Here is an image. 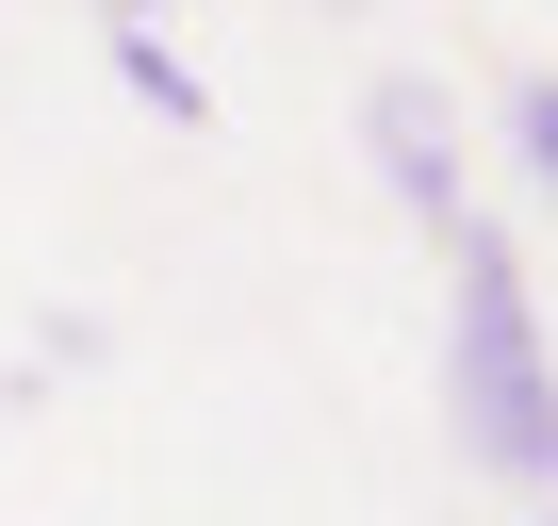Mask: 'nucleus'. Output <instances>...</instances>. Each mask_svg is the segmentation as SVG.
Instances as JSON below:
<instances>
[{
    "label": "nucleus",
    "instance_id": "2",
    "mask_svg": "<svg viewBox=\"0 0 558 526\" xmlns=\"http://www.w3.org/2000/svg\"><path fill=\"white\" fill-rule=\"evenodd\" d=\"M362 132H378V165H395V198L460 230V116H444L427 83H378V99H362Z\"/></svg>",
    "mask_w": 558,
    "mask_h": 526
},
{
    "label": "nucleus",
    "instance_id": "4",
    "mask_svg": "<svg viewBox=\"0 0 558 526\" xmlns=\"http://www.w3.org/2000/svg\"><path fill=\"white\" fill-rule=\"evenodd\" d=\"M509 148L542 165V198H558V83H509Z\"/></svg>",
    "mask_w": 558,
    "mask_h": 526
},
{
    "label": "nucleus",
    "instance_id": "3",
    "mask_svg": "<svg viewBox=\"0 0 558 526\" xmlns=\"http://www.w3.org/2000/svg\"><path fill=\"white\" fill-rule=\"evenodd\" d=\"M99 50H116V83H132V99H148V116H181V132H214V99H197V67H181V50H165V34H132V17H116V34H99Z\"/></svg>",
    "mask_w": 558,
    "mask_h": 526
},
{
    "label": "nucleus",
    "instance_id": "5",
    "mask_svg": "<svg viewBox=\"0 0 558 526\" xmlns=\"http://www.w3.org/2000/svg\"><path fill=\"white\" fill-rule=\"evenodd\" d=\"M542 526H558V510H542Z\"/></svg>",
    "mask_w": 558,
    "mask_h": 526
},
{
    "label": "nucleus",
    "instance_id": "1",
    "mask_svg": "<svg viewBox=\"0 0 558 526\" xmlns=\"http://www.w3.org/2000/svg\"><path fill=\"white\" fill-rule=\"evenodd\" d=\"M460 247V313H444V428L509 477V493H558V362H542V313H525V263L509 230H444Z\"/></svg>",
    "mask_w": 558,
    "mask_h": 526
}]
</instances>
